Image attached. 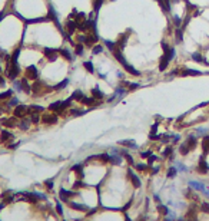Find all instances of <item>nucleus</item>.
<instances>
[{"label":"nucleus","instance_id":"nucleus-40","mask_svg":"<svg viewBox=\"0 0 209 221\" xmlns=\"http://www.w3.org/2000/svg\"><path fill=\"white\" fill-rule=\"evenodd\" d=\"M7 106H17V99L16 98H10L7 101Z\"/></svg>","mask_w":209,"mask_h":221},{"label":"nucleus","instance_id":"nucleus-1","mask_svg":"<svg viewBox=\"0 0 209 221\" xmlns=\"http://www.w3.org/2000/svg\"><path fill=\"white\" fill-rule=\"evenodd\" d=\"M76 29H77V26H76V23H75V20H73V19H67V20H66V23H64L63 33L67 36V37H69V39H70V36L75 35Z\"/></svg>","mask_w":209,"mask_h":221},{"label":"nucleus","instance_id":"nucleus-18","mask_svg":"<svg viewBox=\"0 0 209 221\" xmlns=\"http://www.w3.org/2000/svg\"><path fill=\"white\" fill-rule=\"evenodd\" d=\"M202 149H203V154H208L209 152V135H203V138H202Z\"/></svg>","mask_w":209,"mask_h":221},{"label":"nucleus","instance_id":"nucleus-47","mask_svg":"<svg viewBox=\"0 0 209 221\" xmlns=\"http://www.w3.org/2000/svg\"><path fill=\"white\" fill-rule=\"evenodd\" d=\"M85 111H79V109H72V115L73 116H79V115H83Z\"/></svg>","mask_w":209,"mask_h":221},{"label":"nucleus","instance_id":"nucleus-11","mask_svg":"<svg viewBox=\"0 0 209 221\" xmlns=\"http://www.w3.org/2000/svg\"><path fill=\"white\" fill-rule=\"evenodd\" d=\"M128 175L129 178H130V181H132V184H133V187H136V188H139L140 185H142V182H140V180H139V177H137L135 172L132 171L130 168L128 170Z\"/></svg>","mask_w":209,"mask_h":221},{"label":"nucleus","instance_id":"nucleus-23","mask_svg":"<svg viewBox=\"0 0 209 221\" xmlns=\"http://www.w3.org/2000/svg\"><path fill=\"white\" fill-rule=\"evenodd\" d=\"M92 96H93V98H96L97 101H100V99H103V93H102L100 89L96 86V88H93V89H92Z\"/></svg>","mask_w":209,"mask_h":221},{"label":"nucleus","instance_id":"nucleus-2","mask_svg":"<svg viewBox=\"0 0 209 221\" xmlns=\"http://www.w3.org/2000/svg\"><path fill=\"white\" fill-rule=\"evenodd\" d=\"M37 76H39V72H37L36 66L30 65V66H27V68L24 69V78H26L27 81H36Z\"/></svg>","mask_w":209,"mask_h":221},{"label":"nucleus","instance_id":"nucleus-37","mask_svg":"<svg viewBox=\"0 0 209 221\" xmlns=\"http://www.w3.org/2000/svg\"><path fill=\"white\" fill-rule=\"evenodd\" d=\"M122 158L119 155H110V162H113V164H121Z\"/></svg>","mask_w":209,"mask_h":221},{"label":"nucleus","instance_id":"nucleus-25","mask_svg":"<svg viewBox=\"0 0 209 221\" xmlns=\"http://www.w3.org/2000/svg\"><path fill=\"white\" fill-rule=\"evenodd\" d=\"M119 144H121V145H125V147H128V148H133V149L137 148V145L135 144V141H129V139L128 141H121Z\"/></svg>","mask_w":209,"mask_h":221},{"label":"nucleus","instance_id":"nucleus-15","mask_svg":"<svg viewBox=\"0 0 209 221\" xmlns=\"http://www.w3.org/2000/svg\"><path fill=\"white\" fill-rule=\"evenodd\" d=\"M82 104H85V105H88V106H95V105H99V101L96 98H93V96H90V98H85L80 101Z\"/></svg>","mask_w":209,"mask_h":221},{"label":"nucleus","instance_id":"nucleus-59","mask_svg":"<svg viewBox=\"0 0 209 221\" xmlns=\"http://www.w3.org/2000/svg\"><path fill=\"white\" fill-rule=\"evenodd\" d=\"M63 221H66V220H63Z\"/></svg>","mask_w":209,"mask_h":221},{"label":"nucleus","instance_id":"nucleus-9","mask_svg":"<svg viewBox=\"0 0 209 221\" xmlns=\"http://www.w3.org/2000/svg\"><path fill=\"white\" fill-rule=\"evenodd\" d=\"M129 35H130V32H125V33H122V35H119V37H118V40H116V46L121 50L125 48V45H126V42H128Z\"/></svg>","mask_w":209,"mask_h":221},{"label":"nucleus","instance_id":"nucleus-39","mask_svg":"<svg viewBox=\"0 0 209 221\" xmlns=\"http://www.w3.org/2000/svg\"><path fill=\"white\" fill-rule=\"evenodd\" d=\"M201 210H202V213H206V214H209V203H202L201 204Z\"/></svg>","mask_w":209,"mask_h":221},{"label":"nucleus","instance_id":"nucleus-35","mask_svg":"<svg viewBox=\"0 0 209 221\" xmlns=\"http://www.w3.org/2000/svg\"><path fill=\"white\" fill-rule=\"evenodd\" d=\"M39 121H40L39 114H30V122L32 123H39Z\"/></svg>","mask_w":209,"mask_h":221},{"label":"nucleus","instance_id":"nucleus-30","mask_svg":"<svg viewBox=\"0 0 209 221\" xmlns=\"http://www.w3.org/2000/svg\"><path fill=\"white\" fill-rule=\"evenodd\" d=\"M102 4H103V0H93V10H95V13L99 12V9L102 7Z\"/></svg>","mask_w":209,"mask_h":221},{"label":"nucleus","instance_id":"nucleus-58","mask_svg":"<svg viewBox=\"0 0 209 221\" xmlns=\"http://www.w3.org/2000/svg\"><path fill=\"white\" fill-rule=\"evenodd\" d=\"M158 1H161V0H158Z\"/></svg>","mask_w":209,"mask_h":221},{"label":"nucleus","instance_id":"nucleus-17","mask_svg":"<svg viewBox=\"0 0 209 221\" xmlns=\"http://www.w3.org/2000/svg\"><path fill=\"white\" fill-rule=\"evenodd\" d=\"M169 62H170V59H169L166 55H162L161 57V62H159V70H165L166 68H168Z\"/></svg>","mask_w":209,"mask_h":221},{"label":"nucleus","instance_id":"nucleus-16","mask_svg":"<svg viewBox=\"0 0 209 221\" xmlns=\"http://www.w3.org/2000/svg\"><path fill=\"white\" fill-rule=\"evenodd\" d=\"M1 123H3V125H6V126H9V128H10V126L13 128V126H16V125H17V118L15 116V115H13V118L1 119Z\"/></svg>","mask_w":209,"mask_h":221},{"label":"nucleus","instance_id":"nucleus-24","mask_svg":"<svg viewBox=\"0 0 209 221\" xmlns=\"http://www.w3.org/2000/svg\"><path fill=\"white\" fill-rule=\"evenodd\" d=\"M12 95H13V90L12 89H9L7 92H3V93H0V101H9L12 98Z\"/></svg>","mask_w":209,"mask_h":221},{"label":"nucleus","instance_id":"nucleus-53","mask_svg":"<svg viewBox=\"0 0 209 221\" xmlns=\"http://www.w3.org/2000/svg\"><path fill=\"white\" fill-rule=\"evenodd\" d=\"M3 85H4V79L0 76V86H3Z\"/></svg>","mask_w":209,"mask_h":221},{"label":"nucleus","instance_id":"nucleus-31","mask_svg":"<svg viewBox=\"0 0 209 221\" xmlns=\"http://www.w3.org/2000/svg\"><path fill=\"white\" fill-rule=\"evenodd\" d=\"M83 66H85V69L88 70L89 73H93V72H95V68H93V63H92V62H85Z\"/></svg>","mask_w":209,"mask_h":221},{"label":"nucleus","instance_id":"nucleus-32","mask_svg":"<svg viewBox=\"0 0 209 221\" xmlns=\"http://www.w3.org/2000/svg\"><path fill=\"white\" fill-rule=\"evenodd\" d=\"M67 82H69V81H67V79H64L63 82L57 83V85L55 86V88H53V89H55V90H62L63 88H66V86H67Z\"/></svg>","mask_w":209,"mask_h":221},{"label":"nucleus","instance_id":"nucleus-42","mask_svg":"<svg viewBox=\"0 0 209 221\" xmlns=\"http://www.w3.org/2000/svg\"><path fill=\"white\" fill-rule=\"evenodd\" d=\"M159 211H162V214L163 215H168L170 211L168 210V207H165V205H159Z\"/></svg>","mask_w":209,"mask_h":221},{"label":"nucleus","instance_id":"nucleus-44","mask_svg":"<svg viewBox=\"0 0 209 221\" xmlns=\"http://www.w3.org/2000/svg\"><path fill=\"white\" fill-rule=\"evenodd\" d=\"M123 156H125V158L128 159V162H129L130 165H133V164H135V162H133V158H132V156L129 155L128 152H123Z\"/></svg>","mask_w":209,"mask_h":221},{"label":"nucleus","instance_id":"nucleus-50","mask_svg":"<svg viewBox=\"0 0 209 221\" xmlns=\"http://www.w3.org/2000/svg\"><path fill=\"white\" fill-rule=\"evenodd\" d=\"M156 159H158V156H155V155H151V156H149V165L152 164V162H155V161H156Z\"/></svg>","mask_w":209,"mask_h":221},{"label":"nucleus","instance_id":"nucleus-34","mask_svg":"<svg viewBox=\"0 0 209 221\" xmlns=\"http://www.w3.org/2000/svg\"><path fill=\"white\" fill-rule=\"evenodd\" d=\"M176 174H178L176 167H170V168H169V171H168V178H173Z\"/></svg>","mask_w":209,"mask_h":221},{"label":"nucleus","instance_id":"nucleus-4","mask_svg":"<svg viewBox=\"0 0 209 221\" xmlns=\"http://www.w3.org/2000/svg\"><path fill=\"white\" fill-rule=\"evenodd\" d=\"M46 86H45V83L39 81V79H36V81H33V85H32V92L34 95H43L45 92H46Z\"/></svg>","mask_w":209,"mask_h":221},{"label":"nucleus","instance_id":"nucleus-46","mask_svg":"<svg viewBox=\"0 0 209 221\" xmlns=\"http://www.w3.org/2000/svg\"><path fill=\"white\" fill-rule=\"evenodd\" d=\"M136 170H139V171H146V170H148V165H145V164H136Z\"/></svg>","mask_w":209,"mask_h":221},{"label":"nucleus","instance_id":"nucleus-52","mask_svg":"<svg viewBox=\"0 0 209 221\" xmlns=\"http://www.w3.org/2000/svg\"><path fill=\"white\" fill-rule=\"evenodd\" d=\"M45 185H48V188L52 189V187H53V182H52V181H46V182H45Z\"/></svg>","mask_w":209,"mask_h":221},{"label":"nucleus","instance_id":"nucleus-20","mask_svg":"<svg viewBox=\"0 0 209 221\" xmlns=\"http://www.w3.org/2000/svg\"><path fill=\"white\" fill-rule=\"evenodd\" d=\"M182 40H183V30L180 27H176V30H175V42L180 43Z\"/></svg>","mask_w":209,"mask_h":221},{"label":"nucleus","instance_id":"nucleus-8","mask_svg":"<svg viewBox=\"0 0 209 221\" xmlns=\"http://www.w3.org/2000/svg\"><path fill=\"white\" fill-rule=\"evenodd\" d=\"M43 53H45V56L48 57V60H50V62L56 60L57 56L60 55V53H59V50H57V49H50V48H46V49L43 50Z\"/></svg>","mask_w":209,"mask_h":221},{"label":"nucleus","instance_id":"nucleus-57","mask_svg":"<svg viewBox=\"0 0 209 221\" xmlns=\"http://www.w3.org/2000/svg\"><path fill=\"white\" fill-rule=\"evenodd\" d=\"M125 221H130V220H129V217H126V220H125Z\"/></svg>","mask_w":209,"mask_h":221},{"label":"nucleus","instance_id":"nucleus-48","mask_svg":"<svg viewBox=\"0 0 209 221\" xmlns=\"http://www.w3.org/2000/svg\"><path fill=\"white\" fill-rule=\"evenodd\" d=\"M208 131H209L208 128H198V129H196V132H198L199 135H201V134H202V135H205V134H206Z\"/></svg>","mask_w":209,"mask_h":221},{"label":"nucleus","instance_id":"nucleus-38","mask_svg":"<svg viewBox=\"0 0 209 221\" xmlns=\"http://www.w3.org/2000/svg\"><path fill=\"white\" fill-rule=\"evenodd\" d=\"M100 52H103V46H102V45H97V46H95V48L92 49V53H93V55H97V53H100Z\"/></svg>","mask_w":209,"mask_h":221},{"label":"nucleus","instance_id":"nucleus-19","mask_svg":"<svg viewBox=\"0 0 209 221\" xmlns=\"http://www.w3.org/2000/svg\"><path fill=\"white\" fill-rule=\"evenodd\" d=\"M42 112H45V108L39 106V105H32V106H29V115L30 114H42Z\"/></svg>","mask_w":209,"mask_h":221},{"label":"nucleus","instance_id":"nucleus-29","mask_svg":"<svg viewBox=\"0 0 209 221\" xmlns=\"http://www.w3.org/2000/svg\"><path fill=\"white\" fill-rule=\"evenodd\" d=\"M75 53H76L77 56H82V55H83V43H76V46H75Z\"/></svg>","mask_w":209,"mask_h":221},{"label":"nucleus","instance_id":"nucleus-33","mask_svg":"<svg viewBox=\"0 0 209 221\" xmlns=\"http://www.w3.org/2000/svg\"><path fill=\"white\" fill-rule=\"evenodd\" d=\"M10 138H12V134H10V132H7V131L1 132V137H0V141H1V142H4V141H7V139H10Z\"/></svg>","mask_w":209,"mask_h":221},{"label":"nucleus","instance_id":"nucleus-36","mask_svg":"<svg viewBox=\"0 0 209 221\" xmlns=\"http://www.w3.org/2000/svg\"><path fill=\"white\" fill-rule=\"evenodd\" d=\"M104 45H106V46H107V48H109V50H110V52H112V50L115 49V48H116V42L104 40Z\"/></svg>","mask_w":209,"mask_h":221},{"label":"nucleus","instance_id":"nucleus-43","mask_svg":"<svg viewBox=\"0 0 209 221\" xmlns=\"http://www.w3.org/2000/svg\"><path fill=\"white\" fill-rule=\"evenodd\" d=\"M170 154H173V148H172V147H168L165 151H163V155H165V156H169Z\"/></svg>","mask_w":209,"mask_h":221},{"label":"nucleus","instance_id":"nucleus-7","mask_svg":"<svg viewBox=\"0 0 209 221\" xmlns=\"http://www.w3.org/2000/svg\"><path fill=\"white\" fill-rule=\"evenodd\" d=\"M73 15H75V19H73L75 23H76V26H77V29H80L82 26H83V23H85L88 19H86V16H85V13H82V12L80 13H77L76 10H73Z\"/></svg>","mask_w":209,"mask_h":221},{"label":"nucleus","instance_id":"nucleus-10","mask_svg":"<svg viewBox=\"0 0 209 221\" xmlns=\"http://www.w3.org/2000/svg\"><path fill=\"white\" fill-rule=\"evenodd\" d=\"M198 172H199V174H206V172H209V164L206 162L205 156H201V159H199V164H198Z\"/></svg>","mask_w":209,"mask_h":221},{"label":"nucleus","instance_id":"nucleus-54","mask_svg":"<svg viewBox=\"0 0 209 221\" xmlns=\"http://www.w3.org/2000/svg\"><path fill=\"white\" fill-rule=\"evenodd\" d=\"M203 194H205V195H206V197H208V198H209V189L206 188V189H205V191H203Z\"/></svg>","mask_w":209,"mask_h":221},{"label":"nucleus","instance_id":"nucleus-5","mask_svg":"<svg viewBox=\"0 0 209 221\" xmlns=\"http://www.w3.org/2000/svg\"><path fill=\"white\" fill-rule=\"evenodd\" d=\"M59 118H57V114H50V112H45L42 115V122L46 123V125H55L57 123Z\"/></svg>","mask_w":209,"mask_h":221},{"label":"nucleus","instance_id":"nucleus-56","mask_svg":"<svg viewBox=\"0 0 209 221\" xmlns=\"http://www.w3.org/2000/svg\"><path fill=\"white\" fill-rule=\"evenodd\" d=\"M3 17H4V13H0V22L3 20Z\"/></svg>","mask_w":209,"mask_h":221},{"label":"nucleus","instance_id":"nucleus-6","mask_svg":"<svg viewBox=\"0 0 209 221\" xmlns=\"http://www.w3.org/2000/svg\"><path fill=\"white\" fill-rule=\"evenodd\" d=\"M97 42V35L96 33H86V37H85V42H83V45L86 46V48H93L95 45H96Z\"/></svg>","mask_w":209,"mask_h":221},{"label":"nucleus","instance_id":"nucleus-41","mask_svg":"<svg viewBox=\"0 0 209 221\" xmlns=\"http://www.w3.org/2000/svg\"><path fill=\"white\" fill-rule=\"evenodd\" d=\"M176 170H178V171H182V172L188 171V168H186L183 164H180V162H178V164H176Z\"/></svg>","mask_w":209,"mask_h":221},{"label":"nucleus","instance_id":"nucleus-12","mask_svg":"<svg viewBox=\"0 0 209 221\" xmlns=\"http://www.w3.org/2000/svg\"><path fill=\"white\" fill-rule=\"evenodd\" d=\"M191 59H192L193 62H196V63H206V57H205V55L201 53V52L192 53V55H191Z\"/></svg>","mask_w":209,"mask_h":221},{"label":"nucleus","instance_id":"nucleus-28","mask_svg":"<svg viewBox=\"0 0 209 221\" xmlns=\"http://www.w3.org/2000/svg\"><path fill=\"white\" fill-rule=\"evenodd\" d=\"M59 53H60V55H62L64 59H67V60H72V59H73L72 53H70L69 50H66V49H60V50H59Z\"/></svg>","mask_w":209,"mask_h":221},{"label":"nucleus","instance_id":"nucleus-45","mask_svg":"<svg viewBox=\"0 0 209 221\" xmlns=\"http://www.w3.org/2000/svg\"><path fill=\"white\" fill-rule=\"evenodd\" d=\"M56 210H57V214L59 215H63V208H62V204L57 201V204H56Z\"/></svg>","mask_w":209,"mask_h":221},{"label":"nucleus","instance_id":"nucleus-22","mask_svg":"<svg viewBox=\"0 0 209 221\" xmlns=\"http://www.w3.org/2000/svg\"><path fill=\"white\" fill-rule=\"evenodd\" d=\"M67 205L69 207H72L73 210H77V211H85L86 210V207L82 204H76V203H72V201H67Z\"/></svg>","mask_w":209,"mask_h":221},{"label":"nucleus","instance_id":"nucleus-21","mask_svg":"<svg viewBox=\"0 0 209 221\" xmlns=\"http://www.w3.org/2000/svg\"><path fill=\"white\" fill-rule=\"evenodd\" d=\"M30 123H32V122H30V119H26V118H23V119L20 121V123H19V128H20V129H23V131H27Z\"/></svg>","mask_w":209,"mask_h":221},{"label":"nucleus","instance_id":"nucleus-27","mask_svg":"<svg viewBox=\"0 0 209 221\" xmlns=\"http://www.w3.org/2000/svg\"><path fill=\"white\" fill-rule=\"evenodd\" d=\"M72 98L73 99H76V101H79V102H80L82 99L85 98V95H83V92H82V90H75V92H73V95H72Z\"/></svg>","mask_w":209,"mask_h":221},{"label":"nucleus","instance_id":"nucleus-49","mask_svg":"<svg viewBox=\"0 0 209 221\" xmlns=\"http://www.w3.org/2000/svg\"><path fill=\"white\" fill-rule=\"evenodd\" d=\"M151 155H152V154H151V151H146V152H142V154H140L142 158H149Z\"/></svg>","mask_w":209,"mask_h":221},{"label":"nucleus","instance_id":"nucleus-13","mask_svg":"<svg viewBox=\"0 0 209 221\" xmlns=\"http://www.w3.org/2000/svg\"><path fill=\"white\" fill-rule=\"evenodd\" d=\"M189 187L195 188L196 191H202V192L206 189V185L203 182H199V181H189Z\"/></svg>","mask_w":209,"mask_h":221},{"label":"nucleus","instance_id":"nucleus-14","mask_svg":"<svg viewBox=\"0 0 209 221\" xmlns=\"http://www.w3.org/2000/svg\"><path fill=\"white\" fill-rule=\"evenodd\" d=\"M59 195H60V198H62V201L67 203V201H69V197L76 195V192H72V191H66V189L62 188L60 191H59Z\"/></svg>","mask_w":209,"mask_h":221},{"label":"nucleus","instance_id":"nucleus-55","mask_svg":"<svg viewBox=\"0 0 209 221\" xmlns=\"http://www.w3.org/2000/svg\"><path fill=\"white\" fill-rule=\"evenodd\" d=\"M158 171H159V168H153V170H152V172H153V174H156V172H158Z\"/></svg>","mask_w":209,"mask_h":221},{"label":"nucleus","instance_id":"nucleus-51","mask_svg":"<svg viewBox=\"0 0 209 221\" xmlns=\"http://www.w3.org/2000/svg\"><path fill=\"white\" fill-rule=\"evenodd\" d=\"M82 168H83V167H82V165H75V167H73V171H82Z\"/></svg>","mask_w":209,"mask_h":221},{"label":"nucleus","instance_id":"nucleus-3","mask_svg":"<svg viewBox=\"0 0 209 221\" xmlns=\"http://www.w3.org/2000/svg\"><path fill=\"white\" fill-rule=\"evenodd\" d=\"M13 115L16 116L17 119H23V118H26L29 115V106H26V105H17L15 108V111H13Z\"/></svg>","mask_w":209,"mask_h":221},{"label":"nucleus","instance_id":"nucleus-26","mask_svg":"<svg viewBox=\"0 0 209 221\" xmlns=\"http://www.w3.org/2000/svg\"><path fill=\"white\" fill-rule=\"evenodd\" d=\"M179 152H180L182 155H188V154L191 152V149H189V147L186 145V142H183V144L179 147Z\"/></svg>","mask_w":209,"mask_h":221}]
</instances>
